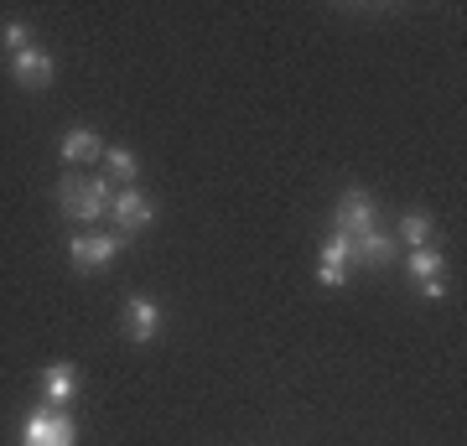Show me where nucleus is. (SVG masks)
Returning a JSON list of instances; mask_svg holds the SVG:
<instances>
[{"label":"nucleus","instance_id":"nucleus-2","mask_svg":"<svg viewBox=\"0 0 467 446\" xmlns=\"http://www.w3.org/2000/svg\"><path fill=\"white\" fill-rule=\"evenodd\" d=\"M21 446H78V420L67 405H42L26 415L21 426Z\"/></svg>","mask_w":467,"mask_h":446},{"label":"nucleus","instance_id":"nucleus-13","mask_svg":"<svg viewBox=\"0 0 467 446\" xmlns=\"http://www.w3.org/2000/svg\"><path fill=\"white\" fill-rule=\"evenodd\" d=\"M431 218L426 213H405L400 218V233H395V244H410V249H420V244H431Z\"/></svg>","mask_w":467,"mask_h":446},{"label":"nucleus","instance_id":"nucleus-17","mask_svg":"<svg viewBox=\"0 0 467 446\" xmlns=\"http://www.w3.org/2000/svg\"><path fill=\"white\" fill-rule=\"evenodd\" d=\"M420 296L441 301V296H447V281H441V275H436V281H420Z\"/></svg>","mask_w":467,"mask_h":446},{"label":"nucleus","instance_id":"nucleus-7","mask_svg":"<svg viewBox=\"0 0 467 446\" xmlns=\"http://www.w3.org/2000/svg\"><path fill=\"white\" fill-rule=\"evenodd\" d=\"M11 78L21 83V88H47L52 83V52H42V47H26V52H16L11 57Z\"/></svg>","mask_w":467,"mask_h":446},{"label":"nucleus","instance_id":"nucleus-11","mask_svg":"<svg viewBox=\"0 0 467 446\" xmlns=\"http://www.w3.org/2000/svg\"><path fill=\"white\" fill-rule=\"evenodd\" d=\"M135 171H140V161H135L130 146H109L104 150V182L109 187H135Z\"/></svg>","mask_w":467,"mask_h":446},{"label":"nucleus","instance_id":"nucleus-6","mask_svg":"<svg viewBox=\"0 0 467 446\" xmlns=\"http://www.w3.org/2000/svg\"><path fill=\"white\" fill-rule=\"evenodd\" d=\"M161 322H167V316H161V306H156L150 296L125 301V337H130V343H150V337L161 332Z\"/></svg>","mask_w":467,"mask_h":446},{"label":"nucleus","instance_id":"nucleus-10","mask_svg":"<svg viewBox=\"0 0 467 446\" xmlns=\"http://www.w3.org/2000/svg\"><path fill=\"white\" fill-rule=\"evenodd\" d=\"M73 395H78V368L73 364L42 368V399H47V405H73Z\"/></svg>","mask_w":467,"mask_h":446},{"label":"nucleus","instance_id":"nucleus-14","mask_svg":"<svg viewBox=\"0 0 467 446\" xmlns=\"http://www.w3.org/2000/svg\"><path fill=\"white\" fill-rule=\"evenodd\" d=\"M0 42H5L11 57H16V52L32 47V26H26V21H5V26H0Z\"/></svg>","mask_w":467,"mask_h":446},{"label":"nucleus","instance_id":"nucleus-4","mask_svg":"<svg viewBox=\"0 0 467 446\" xmlns=\"http://www.w3.org/2000/svg\"><path fill=\"white\" fill-rule=\"evenodd\" d=\"M125 244H130L125 233H73L67 239V260H73V270H104Z\"/></svg>","mask_w":467,"mask_h":446},{"label":"nucleus","instance_id":"nucleus-9","mask_svg":"<svg viewBox=\"0 0 467 446\" xmlns=\"http://www.w3.org/2000/svg\"><path fill=\"white\" fill-rule=\"evenodd\" d=\"M57 156H63L67 171H73V166H84V161H104V140L88 130V125H78V130H67V135H63Z\"/></svg>","mask_w":467,"mask_h":446},{"label":"nucleus","instance_id":"nucleus-12","mask_svg":"<svg viewBox=\"0 0 467 446\" xmlns=\"http://www.w3.org/2000/svg\"><path fill=\"white\" fill-rule=\"evenodd\" d=\"M436 275H447V260H441V249H436V244L410 249V281H436Z\"/></svg>","mask_w":467,"mask_h":446},{"label":"nucleus","instance_id":"nucleus-5","mask_svg":"<svg viewBox=\"0 0 467 446\" xmlns=\"http://www.w3.org/2000/svg\"><path fill=\"white\" fill-rule=\"evenodd\" d=\"M109 213H115L119 233L130 239V233L150 229V218H156V208H150V198L140 192V187H115V198H109Z\"/></svg>","mask_w":467,"mask_h":446},{"label":"nucleus","instance_id":"nucleus-16","mask_svg":"<svg viewBox=\"0 0 467 446\" xmlns=\"http://www.w3.org/2000/svg\"><path fill=\"white\" fill-rule=\"evenodd\" d=\"M317 281L327 285V291H337V285H348V264H322Z\"/></svg>","mask_w":467,"mask_h":446},{"label":"nucleus","instance_id":"nucleus-8","mask_svg":"<svg viewBox=\"0 0 467 446\" xmlns=\"http://www.w3.org/2000/svg\"><path fill=\"white\" fill-rule=\"evenodd\" d=\"M395 254H400V244H395V233H384V229H368V233L353 239V260L358 264L384 270V264H395Z\"/></svg>","mask_w":467,"mask_h":446},{"label":"nucleus","instance_id":"nucleus-15","mask_svg":"<svg viewBox=\"0 0 467 446\" xmlns=\"http://www.w3.org/2000/svg\"><path fill=\"white\" fill-rule=\"evenodd\" d=\"M322 264H353V239H343V233H333V239L322 244Z\"/></svg>","mask_w":467,"mask_h":446},{"label":"nucleus","instance_id":"nucleus-1","mask_svg":"<svg viewBox=\"0 0 467 446\" xmlns=\"http://www.w3.org/2000/svg\"><path fill=\"white\" fill-rule=\"evenodd\" d=\"M109 198H115V187L104 182V177H78V171H67L63 182H57V208H63V218H73V223L104 218L109 213Z\"/></svg>","mask_w":467,"mask_h":446},{"label":"nucleus","instance_id":"nucleus-3","mask_svg":"<svg viewBox=\"0 0 467 446\" xmlns=\"http://www.w3.org/2000/svg\"><path fill=\"white\" fill-rule=\"evenodd\" d=\"M379 229V198L368 192V187H348L343 198H337V213H333V233L343 239H358V233Z\"/></svg>","mask_w":467,"mask_h":446}]
</instances>
